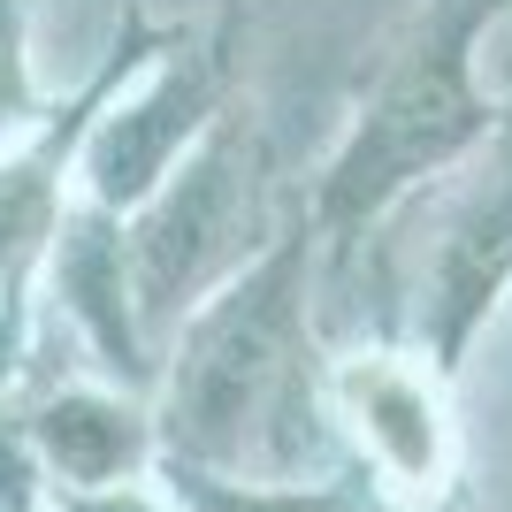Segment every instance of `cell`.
Here are the masks:
<instances>
[{"mask_svg": "<svg viewBox=\"0 0 512 512\" xmlns=\"http://www.w3.org/2000/svg\"><path fill=\"white\" fill-rule=\"evenodd\" d=\"M314 406L299 360V253L260 260L253 276L237 268L214 299L184 314L169 390H161V428L169 451L192 467L222 474H283L306 467L314 428L299 413Z\"/></svg>", "mask_w": 512, "mask_h": 512, "instance_id": "obj_1", "label": "cell"}, {"mask_svg": "<svg viewBox=\"0 0 512 512\" xmlns=\"http://www.w3.org/2000/svg\"><path fill=\"white\" fill-rule=\"evenodd\" d=\"M260 199H253V146L245 130H214L199 138L161 192L138 199V222L123 230V260H130V291H138V321L169 329L184 321L207 291L253 260L260 245Z\"/></svg>", "mask_w": 512, "mask_h": 512, "instance_id": "obj_2", "label": "cell"}, {"mask_svg": "<svg viewBox=\"0 0 512 512\" xmlns=\"http://www.w3.org/2000/svg\"><path fill=\"white\" fill-rule=\"evenodd\" d=\"M321 398H329V421L352 436V451L383 474L390 497L436 505L451 490L459 436H451V406L421 360H406V352H344L329 367Z\"/></svg>", "mask_w": 512, "mask_h": 512, "instance_id": "obj_3", "label": "cell"}, {"mask_svg": "<svg viewBox=\"0 0 512 512\" xmlns=\"http://www.w3.org/2000/svg\"><path fill=\"white\" fill-rule=\"evenodd\" d=\"M474 123H482V100H474V69H467V31H451L436 54L421 46V54L398 69V85L383 92V107L367 115V130L337 161L329 207L360 214V207H375V199H390L421 169L451 161V153L474 138Z\"/></svg>", "mask_w": 512, "mask_h": 512, "instance_id": "obj_4", "label": "cell"}, {"mask_svg": "<svg viewBox=\"0 0 512 512\" xmlns=\"http://www.w3.org/2000/svg\"><path fill=\"white\" fill-rule=\"evenodd\" d=\"M214 107V77L199 62H161L138 92L107 107L100 123L85 130V153H77V176H85L92 207H138V199L161 192V176L184 161V146L199 138Z\"/></svg>", "mask_w": 512, "mask_h": 512, "instance_id": "obj_5", "label": "cell"}, {"mask_svg": "<svg viewBox=\"0 0 512 512\" xmlns=\"http://www.w3.org/2000/svg\"><path fill=\"white\" fill-rule=\"evenodd\" d=\"M31 451H39L54 497H85V490H115V482H138L153 459V428L146 413L130 406L123 390L107 383H69L46 390L31 421H23Z\"/></svg>", "mask_w": 512, "mask_h": 512, "instance_id": "obj_6", "label": "cell"}, {"mask_svg": "<svg viewBox=\"0 0 512 512\" xmlns=\"http://www.w3.org/2000/svg\"><path fill=\"white\" fill-rule=\"evenodd\" d=\"M54 299H62V321L100 352L107 375L138 383L146 360H138V291H130V260H123V230L107 222V207L62 214L54 230Z\"/></svg>", "mask_w": 512, "mask_h": 512, "instance_id": "obj_7", "label": "cell"}, {"mask_svg": "<svg viewBox=\"0 0 512 512\" xmlns=\"http://www.w3.org/2000/svg\"><path fill=\"white\" fill-rule=\"evenodd\" d=\"M54 230H62L54 176L39 161H0V291H16L31 260L54 253Z\"/></svg>", "mask_w": 512, "mask_h": 512, "instance_id": "obj_8", "label": "cell"}, {"mask_svg": "<svg viewBox=\"0 0 512 512\" xmlns=\"http://www.w3.org/2000/svg\"><path fill=\"white\" fill-rule=\"evenodd\" d=\"M54 512H169L161 497H146L138 482H115V490H85V497H54Z\"/></svg>", "mask_w": 512, "mask_h": 512, "instance_id": "obj_9", "label": "cell"}, {"mask_svg": "<svg viewBox=\"0 0 512 512\" xmlns=\"http://www.w3.org/2000/svg\"><path fill=\"white\" fill-rule=\"evenodd\" d=\"M23 107V62H16V23H8V8H0V123Z\"/></svg>", "mask_w": 512, "mask_h": 512, "instance_id": "obj_10", "label": "cell"}, {"mask_svg": "<svg viewBox=\"0 0 512 512\" xmlns=\"http://www.w3.org/2000/svg\"><path fill=\"white\" fill-rule=\"evenodd\" d=\"M16 367H23V306L0 299V390L16 383Z\"/></svg>", "mask_w": 512, "mask_h": 512, "instance_id": "obj_11", "label": "cell"}]
</instances>
